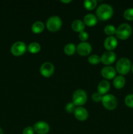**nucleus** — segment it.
Here are the masks:
<instances>
[{
    "label": "nucleus",
    "instance_id": "1",
    "mask_svg": "<svg viewBox=\"0 0 133 134\" xmlns=\"http://www.w3.org/2000/svg\"><path fill=\"white\" fill-rule=\"evenodd\" d=\"M113 9L109 4L103 3L98 7L96 10V17L100 20H107L113 16Z\"/></svg>",
    "mask_w": 133,
    "mask_h": 134
},
{
    "label": "nucleus",
    "instance_id": "2",
    "mask_svg": "<svg viewBox=\"0 0 133 134\" xmlns=\"http://www.w3.org/2000/svg\"><path fill=\"white\" fill-rule=\"evenodd\" d=\"M132 29L130 24L127 23H123L119 25L116 29V36L120 39H126L131 35Z\"/></svg>",
    "mask_w": 133,
    "mask_h": 134
},
{
    "label": "nucleus",
    "instance_id": "3",
    "mask_svg": "<svg viewBox=\"0 0 133 134\" xmlns=\"http://www.w3.org/2000/svg\"><path fill=\"white\" fill-rule=\"evenodd\" d=\"M131 69V63L127 58H121L116 64V70L121 75H126Z\"/></svg>",
    "mask_w": 133,
    "mask_h": 134
},
{
    "label": "nucleus",
    "instance_id": "4",
    "mask_svg": "<svg viewBox=\"0 0 133 134\" xmlns=\"http://www.w3.org/2000/svg\"><path fill=\"white\" fill-rule=\"evenodd\" d=\"M62 21L58 16H52L50 17L46 22V27L49 31L52 32L57 31L61 28Z\"/></svg>",
    "mask_w": 133,
    "mask_h": 134
},
{
    "label": "nucleus",
    "instance_id": "5",
    "mask_svg": "<svg viewBox=\"0 0 133 134\" xmlns=\"http://www.w3.org/2000/svg\"><path fill=\"white\" fill-rule=\"evenodd\" d=\"M103 106L108 110H113L116 108L117 100L114 96L112 94H106L103 96L101 100Z\"/></svg>",
    "mask_w": 133,
    "mask_h": 134
},
{
    "label": "nucleus",
    "instance_id": "6",
    "mask_svg": "<svg viewBox=\"0 0 133 134\" xmlns=\"http://www.w3.org/2000/svg\"><path fill=\"white\" fill-rule=\"evenodd\" d=\"M87 99V94L83 90H77L74 92L72 96V101L76 106L80 107L86 103Z\"/></svg>",
    "mask_w": 133,
    "mask_h": 134
},
{
    "label": "nucleus",
    "instance_id": "7",
    "mask_svg": "<svg viewBox=\"0 0 133 134\" xmlns=\"http://www.w3.org/2000/svg\"><path fill=\"white\" fill-rule=\"evenodd\" d=\"M27 50L26 44L22 41H16L12 45L10 48L11 53L14 56H21L26 52Z\"/></svg>",
    "mask_w": 133,
    "mask_h": 134
},
{
    "label": "nucleus",
    "instance_id": "8",
    "mask_svg": "<svg viewBox=\"0 0 133 134\" xmlns=\"http://www.w3.org/2000/svg\"><path fill=\"white\" fill-rule=\"evenodd\" d=\"M40 72L43 77H50L54 72V66L51 62H44L40 66Z\"/></svg>",
    "mask_w": 133,
    "mask_h": 134
},
{
    "label": "nucleus",
    "instance_id": "9",
    "mask_svg": "<svg viewBox=\"0 0 133 134\" xmlns=\"http://www.w3.org/2000/svg\"><path fill=\"white\" fill-rule=\"evenodd\" d=\"M101 62L104 65H110L112 64L116 59V55L112 51H106L100 56Z\"/></svg>",
    "mask_w": 133,
    "mask_h": 134
},
{
    "label": "nucleus",
    "instance_id": "10",
    "mask_svg": "<svg viewBox=\"0 0 133 134\" xmlns=\"http://www.w3.org/2000/svg\"><path fill=\"white\" fill-rule=\"evenodd\" d=\"M33 129L38 134H46L49 132L50 126L46 122L39 121L34 124Z\"/></svg>",
    "mask_w": 133,
    "mask_h": 134
},
{
    "label": "nucleus",
    "instance_id": "11",
    "mask_svg": "<svg viewBox=\"0 0 133 134\" xmlns=\"http://www.w3.org/2000/svg\"><path fill=\"white\" fill-rule=\"evenodd\" d=\"M92 47L89 43L87 42H82L78 44L77 47V52L80 55L82 56H87L91 52Z\"/></svg>",
    "mask_w": 133,
    "mask_h": 134
},
{
    "label": "nucleus",
    "instance_id": "12",
    "mask_svg": "<svg viewBox=\"0 0 133 134\" xmlns=\"http://www.w3.org/2000/svg\"><path fill=\"white\" fill-rule=\"evenodd\" d=\"M74 113L75 117L80 121H84L88 118V112L83 107H76Z\"/></svg>",
    "mask_w": 133,
    "mask_h": 134
},
{
    "label": "nucleus",
    "instance_id": "13",
    "mask_svg": "<svg viewBox=\"0 0 133 134\" xmlns=\"http://www.w3.org/2000/svg\"><path fill=\"white\" fill-rule=\"evenodd\" d=\"M101 75L103 77L107 79H112L116 77V70L111 66H106L101 70Z\"/></svg>",
    "mask_w": 133,
    "mask_h": 134
},
{
    "label": "nucleus",
    "instance_id": "14",
    "mask_svg": "<svg viewBox=\"0 0 133 134\" xmlns=\"http://www.w3.org/2000/svg\"><path fill=\"white\" fill-rule=\"evenodd\" d=\"M104 46L108 51H112L115 49L117 46V40L115 37L109 36L105 39L104 42Z\"/></svg>",
    "mask_w": 133,
    "mask_h": 134
},
{
    "label": "nucleus",
    "instance_id": "15",
    "mask_svg": "<svg viewBox=\"0 0 133 134\" xmlns=\"http://www.w3.org/2000/svg\"><path fill=\"white\" fill-rule=\"evenodd\" d=\"M110 85L109 82L106 80L102 81L99 84L97 87L98 93L100 94V95H104L106 94L110 90Z\"/></svg>",
    "mask_w": 133,
    "mask_h": 134
},
{
    "label": "nucleus",
    "instance_id": "16",
    "mask_svg": "<svg viewBox=\"0 0 133 134\" xmlns=\"http://www.w3.org/2000/svg\"><path fill=\"white\" fill-rule=\"evenodd\" d=\"M83 22H84L85 24L91 27V26H93L96 24L97 17L94 15L93 14L89 13V14H87L85 16L84 18H83Z\"/></svg>",
    "mask_w": 133,
    "mask_h": 134
},
{
    "label": "nucleus",
    "instance_id": "17",
    "mask_svg": "<svg viewBox=\"0 0 133 134\" xmlns=\"http://www.w3.org/2000/svg\"><path fill=\"white\" fill-rule=\"evenodd\" d=\"M71 27L76 32H82L85 29V24L81 20H75L71 24Z\"/></svg>",
    "mask_w": 133,
    "mask_h": 134
},
{
    "label": "nucleus",
    "instance_id": "18",
    "mask_svg": "<svg viewBox=\"0 0 133 134\" xmlns=\"http://www.w3.org/2000/svg\"><path fill=\"white\" fill-rule=\"evenodd\" d=\"M113 86L115 88L117 89H121L125 86V79L123 76L118 75L116 77L113 81Z\"/></svg>",
    "mask_w": 133,
    "mask_h": 134
},
{
    "label": "nucleus",
    "instance_id": "19",
    "mask_svg": "<svg viewBox=\"0 0 133 134\" xmlns=\"http://www.w3.org/2000/svg\"><path fill=\"white\" fill-rule=\"evenodd\" d=\"M44 24L41 21L35 22L31 26V30L34 34H40L44 30Z\"/></svg>",
    "mask_w": 133,
    "mask_h": 134
},
{
    "label": "nucleus",
    "instance_id": "20",
    "mask_svg": "<svg viewBox=\"0 0 133 134\" xmlns=\"http://www.w3.org/2000/svg\"><path fill=\"white\" fill-rule=\"evenodd\" d=\"M76 50V47L75 44H73V43H69L65 46L64 52L66 54L70 56V55L74 54Z\"/></svg>",
    "mask_w": 133,
    "mask_h": 134
},
{
    "label": "nucleus",
    "instance_id": "21",
    "mask_svg": "<svg viewBox=\"0 0 133 134\" xmlns=\"http://www.w3.org/2000/svg\"><path fill=\"white\" fill-rule=\"evenodd\" d=\"M28 51L32 54H36L39 52L40 50V45L37 42H33L30 43L28 46Z\"/></svg>",
    "mask_w": 133,
    "mask_h": 134
},
{
    "label": "nucleus",
    "instance_id": "22",
    "mask_svg": "<svg viewBox=\"0 0 133 134\" xmlns=\"http://www.w3.org/2000/svg\"><path fill=\"white\" fill-rule=\"evenodd\" d=\"M97 4V1L96 0H86L83 2L85 8L87 10H93L95 9Z\"/></svg>",
    "mask_w": 133,
    "mask_h": 134
},
{
    "label": "nucleus",
    "instance_id": "23",
    "mask_svg": "<svg viewBox=\"0 0 133 134\" xmlns=\"http://www.w3.org/2000/svg\"><path fill=\"white\" fill-rule=\"evenodd\" d=\"M104 31L106 35L112 36L113 34H116V28L114 26H113V25H107V26H106L105 27H104Z\"/></svg>",
    "mask_w": 133,
    "mask_h": 134
},
{
    "label": "nucleus",
    "instance_id": "24",
    "mask_svg": "<svg viewBox=\"0 0 133 134\" xmlns=\"http://www.w3.org/2000/svg\"><path fill=\"white\" fill-rule=\"evenodd\" d=\"M88 61L91 64L96 65V64H99L100 62H101V59H100V56H99V55L93 54L88 58Z\"/></svg>",
    "mask_w": 133,
    "mask_h": 134
},
{
    "label": "nucleus",
    "instance_id": "25",
    "mask_svg": "<svg viewBox=\"0 0 133 134\" xmlns=\"http://www.w3.org/2000/svg\"><path fill=\"white\" fill-rule=\"evenodd\" d=\"M123 16L128 20H133V8L126 9L124 11Z\"/></svg>",
    "mask_w": 133,
    "mask_h": 134
},
{
    "label": "nucleus",
    "instance_id": "26",
    "mask_svg": "<svg viewBox=\"0 0 133 134\" xmlns=\"http://www.w3.org/2000/svg\"><path fill=\"white\" fill-rule=\"evenodd\" d=\"M125 103L126 106L133 108V94H129L125 97Z\"/></svg>",
    "mask_w": 133,
    "mask_h": 134
},
{
    "label": "nucleus",
    "instance_id": "27",
    "mask_svg": "<svg viewBox=\"0 0 133 134\" xmlns=\"http://www.w3.org/2000/svg\"><path fill=\"white\" fill-rule=\"evenodd\" d=\"M76 105H74V103H72V102H70V103H67V104L66 105V106H65V110H66V111H67L68 113H73L74 112V111H75L76 109Z\"/></svg>",
    "mask_w": 133,
    "mask_h": 134
},
{
    "label": "nucleus",
    "instance_id": "28",
    "mask_svg": "<svg viewBox=\"0 0 133 134\" xmlns=\"http://www.w3.org/2000/svg\"><path fill=\"white\" fill-rule=\"evenodd\" d=\"M78 36H79L80 39L81 41H86L89 38L88 34L84 31L79 33V35H78Z\"/></svg>",
    "mask_w": 133,
    "mask_h": 134
},
{
    "label": "nucleus",
    "instance_id": "29",
    "mask_svg": "<svg viewBox=\"0 0 133 134\" xmlns=\"http://www.w3.org/2000/svg\"><path fill=\"white\" fill-rule=\"evenodd\" d=\"M102 95H100V94L98 92L94 93V94L92 95V99L94 101V102H100V101L102 100Z\"/></svg>",
    "mask_w": 133,
    "mask_h": 134
},
{
    "label": "nucleus",
    "instance_id": "30",
    "mask_svg": "<svg viewBox=\"0 0 133 134\" xmlns=\"http://www.w3.org/2000/svg\"><path fill=\"white\" fill-rule=\"evenodd\" d=\"M34 129L31 126H27L23 130V134H34Z\"/></svg>",
    "mask_w": 133,
    "mask_h": 134
},
{
    "label": "nucleus",
    "instance_id": "31",
    "mask_svg": "<svg viewBox=\"0 0 133 134\" xmlns=\"http://www.w3.org/2000/svg\"><path fill=\"white\" fill-rule=\"evenodd\" d=\"M62 1V2H63V3H69V2H70V0H69V1Z\"/></svg>",
    "mask_w": 133,
    "mask_h": 134
},
{
    "label": "nucleus",
    "instance_id": "32",
    "mask_svg": "<svg viewBox=\"0 0 133 134\" xmlns=\"http://www.w3.org/2000/svg\"><path fill=\"white\" fill-rule=\"evenodd\" d=\"M0 134H3V133L2 129H1V128H0Z\"/></svg>",
    "mask_w": 133,
    "mask_h": 134
},
{
    "label": "nucleus",
    "instance_id": "33",
    "mask_svg": "<svg viewBox=\"0 0 133 134\" xmlns=\"http://www.w3.org/2000/svg\"><path fill=\"white\" fill-rule=\"evenodd\" d=\"M131 69H132V73H133V64H132V65Z\"/></svg>",
    "mask_w": 133,
    "mask_h": 134
}]
</instances>
